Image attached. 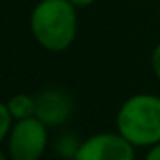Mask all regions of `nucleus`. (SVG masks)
<instances>
[{"instance_id": "nucleus-1", "label": "nucleus", "mask_w": 160, "mask_h": 160, "mask_svg": "<svg viewBox=\"0 0 160 160\" xmlns=\"http://www.w3.org/2000/svg\"><path fill=\"white\" fill-rule=\"evenodd\" d=\"M33 38L48 52H64L78 33L76 7L69 0H40L29 18Z\"/></svg>"}, {"instance_id": "nucleus-2", "label": "nucleus", "mask_w": 160, "mask_h": 160, "mask_svg": "<svg viewBox=\"0 0 160 160\" xmlns=\"http://www.w3.org/2000/svg\"><path fill=\"white\" fill-rule=\"evenodd\" d=\"M117 131L134 146H152L160 141V97L138 93L121 105L115 117Z\"/></svg>"}, {"instance_id": "nucleus-3", "label": "nucleus", "mask_w": 160, "mask_h": 160, "mask_svg": "<svg viewBox=\"0 0 160 160\" xmlns=\"http://www.w3.org/2000/svg\"><path fill=\"white\" fill-rule=\"evenodd\" d=\"M48 126L36 115L21 119L12 124L7 136L9 155L12 160H38L45 153L48 143Z\"/></svg>"}, {"instance_id": "nucleus-4", "label": "nucleus", "mask_w": 160, "mask_h": 160, "mask_svg": "<svg viewBox=\"0 0 160 160\" xmlns=\"http://www.w3.org/2000/svg\"><path fill=\"white\" fill-rule=\"evenodd\" d=\"M136 146L121 132H98L81 141L78 160H132Z\"/></svg>"}, {"instance_id": "nucleus-5", "label": "nucleus", "mask_w": 160, "mask_h": 160, "mask_svg": "<svg viewBox=\"0 0 160 160\" xmlns=\"http://www.w3.org/2000/svg\"><path fill=\"white\" fill-rule=\"evenodd\" d=\"M72 110H74L72 98L67 91L60 90V88L43 90L36 97L35 115L48 128H57V126L67 122Z\"/></svg>"}, {"instance_id": "nucleus-6", "label": "nucleus", "mask_w": 160, "mask_h": 160, "mask_svg": "<svg viewBox=\"0 0 160 160\" xmlns=\"http://www.w3.org/2000/svg\"><path fill=\"white\" fill-rule=\"evenodd\" d=\"M7 108L14 121L33 117L36 112V97H31L28 93H18L9 98Z\"/></svg>"}, {"instance_id": "nucleus-7", "label": "nucleus", "mask_w": 160, "mask_h": 160, "mask_svg": "<svg viewBox=\"0 0 160 160\" xmlns=\"http://www.w3.org/2000/svg\"><path fill=\"white\" fill-rule=\"evenodd\" d=\"M81 143L78 141L76 136L72 134H64L57 139L55 143V152L57 155L64 157V158H76L78 155V150H79Z\"/></svg>"}, {"instance_id": "nucleus-8", "label": "nucleus", "mask_w": 160, "mask_h": 160, "mask_svg": "<svg viewBox=\"0 0 160 160\" xmlns=\"http://www.w3.org/2000/svg\"><path fill=\"white\" fill-rule=\"evenodd\" d=\"M12 122H14V119H12L11 112L7 108V103L0 102V143L9 136V132L12 129Z\"/></svg>"}, {"instance_id": "nucleus-9", "label": "nucleus", "mask_w": 160, "mask_h": 160, "mask_svg": "<svg viewBox=\"0 0 160 160\" xmlns=\"http://www.w3.org/2000/svg\"><path fill=\"white\" fill-rule=\"evenodd\" d=\"M152 71L155 74V78L160 81V43L152 52Z\"/></svg>"}, {"instance_id": "nucleus-10", "label": "nucleus", "mask_w": 160, "mask_h": 160, "mask_svg": "<svg viewBox=\"0 0 160 160\" xmlns=\"http://www.w3.org/2000/svg\"><path fill=\"white\" fill-rule=\"evenodd\" d=\"M146 158L148 160H160V141L150 146V150L146 152Z\"/></svg>"}, {"instance_id": "nucleus-11", "label": "nucleus", "mask_w": 160, "mask_h": 160, "mask_svg": "<svg viewBox=\"0 0 160 160\" xmlns=\"http://www.w3.org/2000/svg\"><path fill=\"white\" fill-rule=\"evenodd\" d=\"M69 2L74 5V7H88V5L93 4L95 0H69Z\"/></svg>"}, {"instance_id": "nucleus-12", "label": "nucleus", "mask_w": 160, "mask_h": 160, "mask_svg": "<svg viewBox=\"0 0 160 160\" xmlns=\"http://www.w3.org/2000/svg\"><path fill=\"white\" fill-rule=\"evenodd\" d=\"M4 158H5V153L2 152V148H0V160H4Z\"/></svg>"}]
</instances>
